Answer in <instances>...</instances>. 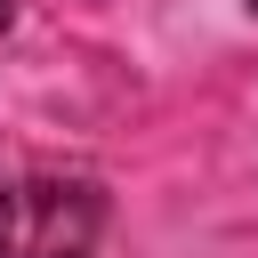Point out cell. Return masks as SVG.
<instances>
[{
  "instance_id": "obj_1",
  "label": "cell",
  "mask_w": 258,
  "mask_h": 258,
  "mask_svg": "<svg viewBox=\"0 0 258 258\" xmlns=\"http://www.w3.org/2000/svg\"><path fill=\"white\" fill-rule=\"evenodd\" d=\"M97 226H105V202L81 177L0 185V258H89Z\"/></svg>"
},
{
  "instance_id": "obj_2",
  "label": "cell",
  "mask_w": 258,
  "mask_h": 258,
  "mask_svg": "<svg viewBox=\"0 0 258 258\" xmlns=\"http://www.w3.org/2000/svg\"><path fill=\"white\" fill-rule=\"evenodd\" d=\"M0 24H8V0H0Z\"/></svg>"
},
{
  "instance_id": "obj_3",
  "label": "cell",
  "mask_w": 258,
  "mask_h": 258,
  "mask_svg": "<svg viewBox=\"0 0 258 258\" xmlns=\"http://www.w3.org/2000/svg\"><path fill=\"white\" fill-rule=\"evenodd\" d=\"M250 8H258V0H250Z\"/></svg>"
}]
</instances>
